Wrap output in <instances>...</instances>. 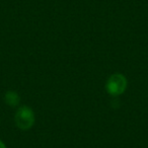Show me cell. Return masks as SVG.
I'll use <instances>...</instances> for the list:
<instances>
[{"label": "cell", "instance_id": "obj_1", "mask_svg": "<svg viewBox=\"0 0 148 148\" xmlns=\"http://www.w3.org/2000/svg\"><path fill=\"white\" fill-rule=\"evenodd\" d=\"M35 113L27 106L19 107L14 116L15 125L23 131L31 129L35 124Z\"/></svg>", "mask_w": 148, "mask_h": 148}, {"label": "cell", "instance_id": "obj_2", "mask_svg": "<svg viewBox=\"0 0 148 148\" xmlns=\"http://www.w3.org/2000/svg\"><path fill=\"white\" fill-rule=\"evenodd\" d=\"M127 85V79H126V77L124 76L123 74L115 73L108 79L106 88H107V91L111 95L117 97V95H120L125 92Z\"/></svg>", "mask_w": 148, "mask_h": 148}, {"label": "cell", "instance_id": "obj_3", "mask_svg": "<svg viewBox=\"0 0 148 148\" xmlns=\"http://www.w3.org/2000/svg\"><path fill=\"white\" fill-rule=\"evenodd\" d=\"M4 101L7 106L15 108L18 106L19 101H21V97H19L17 92H15L13 90H8L4 95Z\"/></svg>", "mask_w": 148, "mask_h": 148}, {"label": "cell", "instance_id": "obj_4", "mask_svg": "<svg viewBox=\"0 0 148 148\" xmlns=\"http://www.w3.org/2000/svg\"><path fill=\"white\" fill-rule=\"evenodd\" d=\"M0 148H6V145H5L1 140H0Z\"/></svg>", "mask_w": 148, "mask_h": 148}]
</instances>
